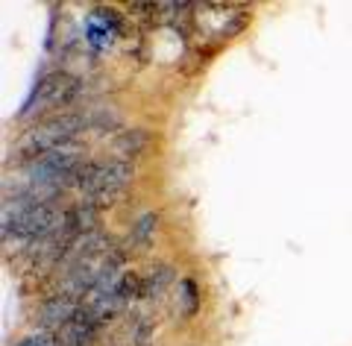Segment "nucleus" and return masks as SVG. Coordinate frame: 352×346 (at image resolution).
Masks as SVG:
<instances>
[{
  "label": "nucleus",
  "mask_w": 352,
  "mask_h": 346,
  "mask_svg": "<svg viewBox=\"0 0 352 346\" xmlns=\"http://www.w3.org/2000/svg\"><path fill=\"white\" fill-rule=\"evenodd\" d=\"M62 215L50 199H44L38 194H21L12 203L3 206V241H18V244H38L44 238H50L59 229Z\"/></svg>",
  "instance_id": "nucleus-1"
},
{
  "label": "nucleus",
  "mask_w": 352,
  "mask_h": 346,
  "mask_svg": "<svg viewBox=\"0 0 352 346\" xmlns=\"http://www.w3.org/2000/svg\"><path fill=\"white\" fill-rule=\"evenodd\" d=\"M88 129V115H53L44 124H36L18 138L12 147V159L15 162H38L41 155H47L59 147H68L80 132Z\"/></svg>",
  "instance_id": "nucleus-2"
},
{
  "label": "nucleus",
  "mask_w": 352,
  "mask_h": 346,
  "mask_svg": "<svg viewBox=\"0 0 352 346\" xmlns=\"http://www.w3.org/2000/svg\"><path fill=\"white\" fill-rule=\"evenodd\" d=\"M129 180H132V162H124V159L85 162L74 180V191H80L85 199L115 197Z\"/></svg>",
  "instance_id": "nucleus-3"
},
{
  "label": "nucleus",
  "mask_w": 352,
  "mask_h": 346,
  "mask_svg": "<svg viewBox=\"0 0 352 346\" xmlns=\"http://www.w3.org/2000/svg\"><path fill=\"white\" fill-rule=\"evenodd\" d=\"M80 94V80L65 71H53V74H44L36 91L30 97V106L24 109V115H44V111H56L62 106H68Z\"/></svg>",
  "instance_id": "nucleus-4"
},
{
  "label": "nucleus",
  "mask_w": 352,
  "mask_h": 346,
  "mask_svg": "<svg viewBox=\"0 0 352 346\" xmlns=\"http://www.w3.org/2000/svg\"><path fill=\"white\" fill-rule=\"evenodd\" d=\"M82 299H76L65 291H56L50 299H44V305L38 311V323H41V332H59L65 323H68L76 311H80Z\"/></svg>",
  "instance_id": "nucleus-5"
},
{
  "label": "nucleus",
  "mask_w": 352,
  "mask_h": 346,
  "mask_svg": "<svg viewBox=\"0 0 352 346\" xmlns=\"http://www.w3.org/2000/svg\"><path fill=\"white\" fill-rule=\"evenodd\" d=\"M150 147H153V136L144 127H126L112 138V150L118 159H124V162L138 159V155H144Z\"/></svg>",
  "instance_id": "nucleus-6"
},
{
  "label": "nucleus",
  "mask_w": 352,
  "mask_h": 346,
  "mask_svg": "<svg viewBox=\"0 0 352 346\" xmlns=\"http://www.w3.org/2000/svg\"><path fill=\"white\" fill-rule=\"evenodd\" d=\"M94 334H97V323L88 317V311L80 305V311L56 332V340H59V346H88Z\"/></svg>",
  "instance_id": "nucleus-7"
},
{
  "label": "nucleus",
  "mask_w": 352,
  "mask_h": 346,
  "mask_svg": "<svg viewBox=\"0 0 352 346\" xmlns=\"http://www.w3.org/2000/svg\"><path fill=\"white\" fill-rule=\"evenodd\" d=\"M141 276V299H159L168 288L176 282V270L173 264L168 261H159V264H150Z\"/></svg>",
  "instance_id": "nucleus-8"
},
{
  "label": "nucleus",
  "mask_w": 352,
  "mask_h": 346,
  "mask_svg": "<svg viewBox=\"0 0 352 346\" xmlns=\"http://www.w3.org/2000/svg\"><path fill=\"white\" fill-rule=\"evenodd\" d=\"M156 229H159V215L156 211H144L135 223H132L129 229V244L135 250H144L153 244V238H156Z\"/></svg>",
  "instance_id": "nucleus-9"
},
{
  "label": "nucleus",
  "mask_w": 352,
  "mask_h": 346,
  "mask_svg": "<svg viewBox=\"0 0 352 346\" xmlns=\"http://www.w3.org/2000/svg\"><path fill=\"white\" fill-rule=\"evenodd\" d=\"M176 303H179L182 317L197 314V308H200V285H197V279L185 276L176 282Z\"/></svg>",
  "instance_id": "nucleus-10"
},
{
  "label": "nucleus",
  "mask_w": 352,
  "mask_h": 346,
  "mask_svg": "<svg viewBox=\"0 0 352 346\" xmlns=\"http://www.w3.org/2000/svg\"><path fill=\"white\" fill-rule=\"evenodd\" d=\"M15 346H59V340H56L53 332H30Z\"/></svg>",
  "instance_id": "nucleus-11"
}]
</instances>
